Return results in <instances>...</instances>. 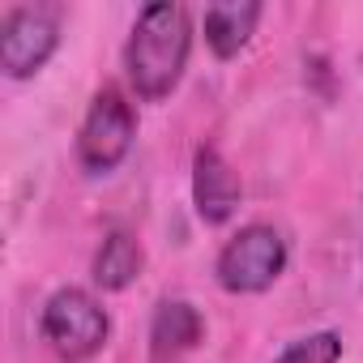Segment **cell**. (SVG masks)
Masks as SVG:
<instances>
[{"instance_id":"6da1fadb","label":"cell","mask_w":363,"mask_h":363,"mask_svg":"<svg viewBox=\"0 0 363 363\" xmlns=\"http://www.w3.org/2000/svg\"><path fill=\"white\" fill-rule=\"evenodd\" d=\"M189 52H193V22L184 5H145L133 22V35L124 43V73L128 86L141 103H158L167 99L179 77L189 69Z\"/></svg>"},{"instance_id":"7a4b0ae2","label":"cell","mask_w":363,"mask_h":363,"mask_svg":"<svg viewBox=\"0 0 363 363\" xmlns=\"http://www.w3.org/2000/svg\"><path fill=\"white\" fill-rule=\"evenodd\" d=\"M39 329H43V342H48L65 363H86V359H94V354L107 346L111 316H107V308H103L90 291H82V286H60V291L43 303Z\"/></svg>"},{"instance_id":"3957f363","label":"cell","mask_w":363,"mask_h":363,"mask_svg":"<svg viewBox=\"0 0 363 363\" xmlns=\"http://www.w3.org/2000/svg\"><path fill=\"white\" fill-rule=\"evenodd\" d=\"M282 269H286V240L269 223L240 227L223 244L218 265H214L218 286L231 291V295H261L282 278Z\"/></svg>"},{"instance_id":"277c9868","label":"cell","mask_w":363,"mask_h":363,"mask_svg":"<svg viewBox=\"0 0 363 363\" xmlns=\"http://www.w3.org/2000/svg\"><path fill=\"white\" fill-rule=\"evenodd\" d=\"M133 133H137L133 103H128L116 86H103V90L90 99V111H86V120H82V133H77V162H82L90 175L116 171L120 158H124L128 145H133Z\"/></svg>"},{"instance_id":"5b68a950","label":"cell","mask_w":363,"mask_h":363,"mask_svg":"<svg viewBox=\"0 0 363 363\" xmlns=\"http://www.w3.org/2000/svg\"><path fill=\"white\" fill-rule=\"evenodd\" d=\"M60 5H18L0 22V69L22 82L35 77L60 48Z\"/></svg>"},{"instance_id":"8992f818","label":"cell","mask_w":363,"mask_h":363,"mask_svg":"<svg viewBox=\"0 0 363 363\" xmlns=\"http://www.w3.org/2000/svg\"><path fill=\"white\" fill-rule=\"evenodd\" d=\"M240 193L244 189H240V175L231 171V162L214 145H201L193 158V206H197V214L210 227H218L235 214Z\"/></svg>"},{"instance_id":"52a82bcc","label":"cell","mask_w":363,"mask_h":363,"mask_svg":"<svg viewBox=\"0 0 363 363\" xmlns=\"http://www.w3.org/2000/svg\"><path fill=\"white\" fill-rule=\"evenodd\" d=\"M201 333H206V320L189 299H162L154 312V325H150V359L154 363L184 359L201 342Z\"/></svg>"},{"instance_id":"ba28073f","label":"cell","mask_w":363,"mask_h":363,"mask_svg":"<svg viewBox=\"0 0 363 363\" xmlns=\"http://www.w3.org/2000/svg\"><path fill=\"white\" fill-rule=\"evenodd\" d=\"M206 43L218 60H231L248 48V39L257 35V22H261V5L252 0H231V5H210L206 9Z\"/></svg>"},{"instance_id":"9c48e42d","label":"cell","mask_w":363,"mask_h":363,"mask_svg":"<svg viewBox=\"0 0 363 363\" xmlns=\"http://www.w3.org/2000/svg\"><path fill=\"white\" fill-rule=\"evenodd\" d=\"M141 265H145V252H141L137 235H128V231H107L103 244H99V252H94L90 274H94V286H103V291H124V286H133V282L141 278Z\"/></svg>"},{"instance_id":"30bf717a","label":"cell","mask_w":363,"mask_h":363,"mask_svg":"<svg viewBox=\"0 0 363 363\" xmlns=\"http://www.w3.org/2000/svg\"><path fill=\"white\" fill-rule=\"evenodd\" d=\"M337 359H342V333L316 329L308 337H295L274 363H337Z\"/></svg>"}]
</instances>
